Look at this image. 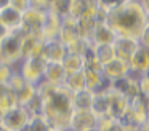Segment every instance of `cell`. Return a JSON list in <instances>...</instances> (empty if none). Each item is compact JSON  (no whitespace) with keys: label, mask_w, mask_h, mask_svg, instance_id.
Masks as SVG:
<instances>
[{"label":"cell","mask_w":149,"mask_h":131,"mask_svg":"<svg viewBox=\"0 0 149 131\" xmlns=\"http://www.w3.org/2000/svg\"><path fill=\"white\" fill-rule=\"evenodd\" d=\"M47 83L55 86H63L68 80V72H66L63 62H47L45 67V77H43Z\"/></svg>","instance_id":"5b68a950"},{"label":"cell","mask_w":149,"mask_h":131,"mask_svg":"<svg viewBox=\"0 0 149 131\" xmlns=\"http://www.w3.org/2000/svg\"><path fill=\"white\" fill-rule=\"evenodd\" d=\"M130 69V64L125 62V61L119 59V58H114L112 61H109L107 64L103 66V75L106 78L112 80V82H117V80L127 77V70Z\"/></svg>","instance_id":"8992f818"},{"label":"cell","mask_w":149,"mask_h":131,"mask_svg":"<svg viewBox=\"0 0 149 131\" xmlns=\"http://www.w3.org/2000/svg\"><path fill=\"white\" fill-rule=\"evenodd\" d=\"M52 131H71V130H59V128H53Z\"/></svg>","instance_id":"e0dca14e"},{"label":"cell","mask_w":149,"mask_h":131,"mask_svg":"<svg viewBox=\"0 0 149 131\" xmlns=\"http://www.w3.org/2000/svg\"><path fill=\"white\" fill-rule=\"evenodd\" d=\"M98 117L88 109H74L71 115V131H96Z\"/></svg>","instance_id":"7a4b0ae2"},{"label":"cell","mask_w":149,"mask_h":131,"mask_svg":"<svg viewBox=\"0 0 149 131\" xmlns=\"http://www.w3.org/2000/svg\"><path fill=\"white\" fill-rule=\"evenodd\" d=\"M139 43H141V46L149 48V24H146L143 29L141 35H139Z\"/></svg>","instance_id":"7c38bea8"},{"label":"cell","mask_w":149,"mask_h":131,"mask_svg":"<svg viewBox=\"0 0 149 131\" xmlns=\"http://www.w3.org/2000/svg\"><path fill=\"white\" fill-rule=\"evenodd\" d=\"M125 2H128V0H98V6H100V10H103L104 15H106V13L119 8V6L123 5Z\"/></svg>","instance_id":"8fae6325"},{"label":"cell","mask_w":149,"mask_h":131,"mask_svg":"<svg viewBox=\"0 0 149 131\" xmlns=\"http://www.w3.org/2000/svg\"><path fill=\"white\" fill-rule=\"evenodd\" d=\"M130 67L132 69H138L141 72H148L149 70V48L141 46L136 54L133 56V59L130 61Z\"/></svg>","instance_id":"9c48e42d"},{"label":"cell","mask_w":149,"mask_h":131,"mask_svg":"<svg viewBox=\"0 0 149 131\" xmlns=\"http://www.w3.org/2000/svg\"><path fill=\"white\" fill-rule=\"evenodd\" d=\"M3 115H5V110H3L2 107H0V123L3 121Z\"/></svg>","instance_id":"9a60e30c"},{"label":"cell","mask_w":149,"mask_h":131,"mask_svg":"<svg viewBox=\"0 0 149 131\" xmlns=\"http://www.w3.org/2000/svg\"><path fill=\"white\" fill-rule=\"evenodd\" d=\"M112 48L114 53H116V58L130 64L136 51L141 48V43H139L138 38L133 37H116V40L112 42Z\"/></svg>","instance_id":"277c9868"},{"label":"cell","mask_w":149,"mask_h":131,"mask_svg":"<svg viewBox=\"0 0 149 131\" xmlns=\"http://www.w3.org/2000/svg\"><path fill=\"white\" fill-rule=\"evenodd\" d=\"M103 21L116 34V37H133L139 40V35L146 26V11L141 2L128 0L119 8L106 13Z\"/></svg>","instance_id":"6da1fadb"},{"label":"cell","mask_w":149,"mask_h":131,"mask_svg":"<svg viewBox=\"0 0 149 131\" xmlns=\"http://www.w3.org/2000/svg\"><path fill=\"white\" fill-rule=\"evenodd\" d=\"M93 99H95V93L90 91V89H87V88L72 93V104H74V109H88V110H91Z\"/></svg>","instance_id":"ba28073f"},{"label":"cell","mask_w":149,"mask_h":131,"mask_svg":"<svg viewBox=\"0 0 149 131\" xmlns=\"http://www.w3.org/2000/svg\"><path fill=\"white\" fill-rule=\"evenodd\" d=\"M52 130H53V126L48 121V118L43 114H37L29 118V123H27L24 131H52Z\"/></svg>","instance_id":"30bf717a"},{"label":"cell","mask_w":149,"mask_h":131,"mask_svg":"<svg viewBox=\"0 0 149 131\" xmlns=\"http://www.w3.org/2000/svg\"><path fill=\"white\" fill-rule=\"evenodd\" d=\"M0 24L3 26L7 30L19 27V26H23V13L10 5L8 8L0 11Z\"/></svg>","instance_id":"52a82bcc"},{"label":"cell","mask_w":149,"mask_h":131,"mask_svg":"<svg viewBox=\"0 0 149 131\" xmlns=\"http://www.w3.org/2000/svg\"><path fill=\"white\" fill-rule=\"evenodd\" d=\"M11 5V0H0V11L5 8H8V6Z\"/></svg>","instance_id":"4fadbf2b"},{"label":"cell","mask_w":149,"mask_h":131,"mask_svg":"<svg viewBox=\"0 0 149 131\" xmlns=\"http://www.w3.org/2000/svg\"><path fill=\"white\" fill-rule=\"evenodd\" d=\"M141 5L144 8V11H149V0H141Z\"/></svg>","instance_id":"5bb4252c"},{"label":"cell","mask_w":149,"mask_h":131,"mask_svg":"<svg viewBox=\"0 0 149 131\" xmlns=\"http://www.w3.org/2000/svg\"><path fill=\"white\" fill-rule=\"evenodd\" d=\"M31 114L23 107V105H15V107L8 109L3 115V126L8 131H24L29 123Z\"/></svg>","instance_id":"3957f363"},{"label":"cell","mask_w":149,"mask_h":131,"mask_svg":"<svg viewBox=\"0 0 149 131\" xmlns=\"http://www.w3.org/2000/svg\"><path fill=\"white\" fill-rule=\"evenodd\" d=\"M0 131H8V130H7V128H5V126H3V123H0Z\"/></svg>","instance_id":"2e32d148"}]
</instances>
